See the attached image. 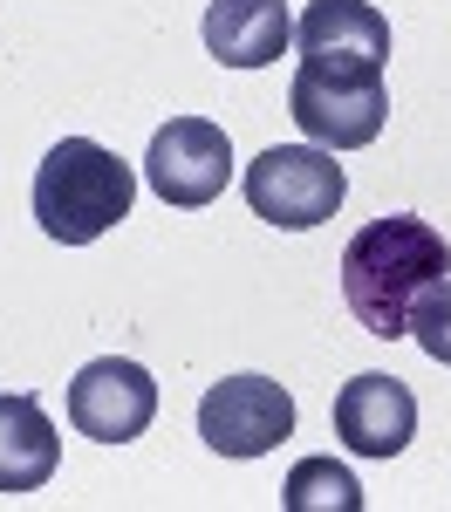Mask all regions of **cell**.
<instances>
[{
  "label": "cell",
  "instance_id": "cell-1",
  "mask_svg": "<svg viewBox=\"0 0 451 512\" xmlns=\"http://www.w3.org/2000/svg\"><path fill=\"white\" fill-rule=\"evenodd\" d=\"M342 301L363 335H383L397 342L410 335V308L431 280L451 274V246L431 219H410V212H390V219H369L363 233L342 246Z\"/></svg>",
  "mask_w": 451,
  "mask_h": 512
},
{
  "label": "cell",
  "instance_id": "cell-2",
  "mask_svg": "<svg viewBox=\"0 0 451 512\" xmlns=\"http://www.w3.org/2000/svg\"><path fill=\"white\" fill-rule=\"evenodd\" d=\"M130 205H137V171L89 137H62L35 171V226L55 246L103 239L117 219H130Z\"/></svg>",
  "mask_w": 451,
  "mask_h": 512
},
{
  "label": "cell",
  "instance_id": "cell-3",
  "mask_svg": "<svg viewBox=\"0 0 451 512\" xmlns=\"http://www.w3.org/2000/svg\"><path fill=\"white\" fill-rule=\"evenodd\" d=\"M240 192L253 205V219L287 226V233H308V226H322V219L342 212L349 178H342L335 151H322V144H274V151H260V158L246 164Z\"/></svg>",
  "mask_w": 451,
  "mask_h": 512
},
{
  "label": "cell",
  "instance_id": "cell-4",
  "mask_svg": "<svg viewBox=\"0 0 451 512\" xmlns=\"http://www.w3.org/2000/svg\"><path fill=\"white\" fill-rule=\"evenodd\" d=\"M287 117L301 123L308 144L322 151H363L383 137V117H390V89L383 76H335V69H294V89H287Z\"/></svg>",
  "mask_w": 451,
  "mask_h": 512
},
{
  "label": "cell",
  "instance_id": "cell-5",
  "mask_svg": "<svg viewBox=\"0 0 451 512\" xmlns=\"http://www.w3.org/2000/svg\"><path fill=\"white\" fill-rule=\"evenodd\" d=\"M226 178H233V144L212 117H171L144 151V185L178 212L212 205L226 192Z\"/></svg>",
  "mask_w": 451,
  "mask_h": 512
},
{
  "label": "cell",
  "instance_id": "cell-6",
  "mask_svg": "<svg viewBox=\"0 0 451 512\" xmlns=\"http://www.w3.org/2000/svg\"><path fill=\"white\" fill-rule=\"evenodd\" d=\"M199 437L219 458H267L281 437H294V396L274 376H226L199 403Z\"/></svg>",
  "mask_w": 451,
  "mask_h": 512
},
{
  "label": "cell",
  "instance_id": "cell-7",
  "mask_svg": "<svg viewBox=\"0 0 451 512\" xmlns=\"http://www.w3.org/2000/svg\"><path fill=\"white\" fill-rule=\"evenodd\" d=\"M158 417V383L144 362H123V355H96L89 369H76L69 383V424L96 444H130V437L151 431Z\"/></svg>",
  "mask_w": 451,
  "mask_h": 512
},
{
  "label": "cell",
  "instance_id": "cell-8",
  "mask_svg": "<svg viewBox=\"0 0 451 512\" xmlns=\"http://www.w3.org/2000/svg\"><path fill=\"white\" fill-rule=\"evenodd\" d=\"M294 48L308 69L335 76H383L390 62V21L369 0H308L294 21Z\"/></svg>",
  "mask_w": 451,
  "mask_h": 512
},
{
  "label": "cell",
  "instance_id": "cell-9",
  "mask_svg": "<svg viewBox=\"0 0 451 512\" xmlns=\"http://www.w3.org/2000/svg\"><path fill=\"white\" fill-rule=\"evenodd\" d=\"M335 437L356 458H397L410 437H417V396L397 376H383V369L349 376L335 390Z\"/></svg>",
  "mask_w": 451,
  "mask_h": 512
},
{
  "label": "cell",
  "instance_id": "cell-10",
  "mask_svg": "<svg viewBox=\"0 0 451 512\" xmlns=\"http://www.w3.org/2000/svg\"><path fill=\"white\" fill-rule=\"evenodd\" d=\"M294 41L287 0H212L205 7V55L219 69H267Z\"/></svg>",
  "mask_w": 451,
  "mask_h": 512
},
{
  "label": "cell",
  "instance_id": "cell-11",
  "mask_svg": "<svg viewBox=\"0 0 451 512\" xmlns=\"http://www.w3.org/2000/svg\"><path fill=\"white\" fill-rule=\"evenodd\" d=\"M62 465V437L35 396H0V492H41Z\"/></svg>",
  "mask_w": 451,
  "mask_h": 512
},
{
  "label": "cell",
  "instance_id": "cell-12",
  "mask_svg": "<svg viewBox=\"0 0 451 512\" xmlns=\"http://www.w3.org/2000/svg\"><path fill=\"white\" fill-rule=\"evenodd\" d=\"M287 512H363V485L349 478V465L335 458H301L287 472Z\"/></svg>",
  "mask_w": 451,
  "mask_h": 512
},
{
  "label": "cell",
  "instance_id": "cell-13",
  "mask_svg": "<svg viewBox=\"0 0 451 512\" xmlns=\"http://www.w3.org/2000/svg\"><path fill=\"white\" fill-rule=\"evenodd\" d=\"M410 335H417V349L431 355V362H445V369H451V274L431 280V287L417 294V308H410Z\"/></svg>",
  "mask_w": 451,
  "mask_h": 512
}]
</instances>
